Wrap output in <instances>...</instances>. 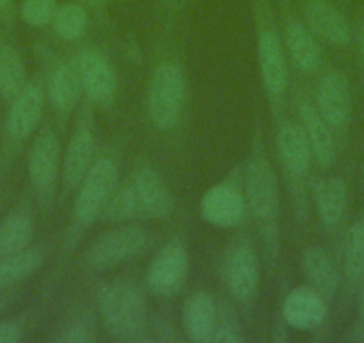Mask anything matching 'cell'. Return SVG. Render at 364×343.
Here are the masks:
<instances>
[{
    "instance_id": "1",
    "label": "cell",
    "mask_w": 364,
    "mask_h": 343,
    "mask_svg": "<svg viewBox=\"0 0 364 343\" xmlns=\"http://www.w3.org/2000/svg\"><path fill=\"white\" fill-rule=\"evenodd\" d=\"M243 191L262 255L273 274H277L281 261V184L259 127H255L250 154L243 164Z\"/></svg>"
},
{
    "instance_id": "2",
    "label": "cell",
    "mask_w": 364,
    "mask_h": 343,
    "mask_svg": "<svg viewBox=\"0 0 364 343\" xmlns=\"http://www.w3.org/2000/svg\"><path fill=\"white\" fill-rule=\"evenodd\" d=\"M257 38V63L262 90L273 120H282L289 88L288 54L282 31L269 0H250Z\"/></svg>"
},
{
    "instance_id": "3",
    "label": "cell",
    "mask_w": 364,
    "mask_h": 343,
    "mask_svg": "<svg viewBox=\"0 0 364 343\" xmlns=\"http://www.w3.org/2000/svg\"><path fill=\"white\" fill-rule=\"evenodd\" d=\"M120 183V170L113 157L100 156L93 161L86 177L75 190V201L72 208V222L66 231L63 255L75 250L84 231L90 229L97 220L102 218L106 204Z\"/></svg>"
},
{
    "instance_id": "4",
    "label": "cell",
    "mask_w": 364,
    "mask_h": 343,
    "mask_svg": "<svg viewBox=\"0 0 364 343\" xmlns=\"http://www.w3.org/2000/svg\"><path fill=\"white\" fill-rule=\"evenodd\" d=\"M275 149H277L279 164H281L289 195H291L295 220H299L304 226L309 213L307 191L311 186V167L314 159L300 122L289 120V118H282L277 122Z\"/></svg>"
},
{
    "instance_id": "5",
    "label": "cell",
    "mask_w": 364,
    "mask_h": 343,
    "mask_svg": "<svg viewBox=\"0 0 364 343\" xmlns=\"http://www.w3.org/2000/svg\"><path fill=\"white\" fill-rule=\"evenodd\" d=\"M99 313L104 329L117 339H141L149 324L141 292L125 279H114L100 290Z\"/></svg>"
},
{
    "instance_id": "6",
    "label": "cell",
    "mask_w": 364,
    "mask_h": 343,
    "mask_svg": "<svg viewBox=\"0 0 364 343\" xmlns=\"http://www.w3.org/2000/svg\"><path fill=\"white\" fill-rule=\"evenodd\" d=\"M186 77L173 61H161L152 70L149 83V117L157 131H173L182 120L186 106Z\"/></svg>"
},
{
    "instance_id": "7",
    "label": "cell",
    "mask_w": 364,
    "mask_h": 343,
    "mask_svg": "<svg viewBox=\"0 0 364 343\" xmlns=\"http://www.w3.org/2000/svg\"><path fill=\"white\" fill-rule=\"evenodd\" d=\"M61 164L63 152L54 129L48 125L38 129L27 157V174L34 197L45 213L50 211L61 188Z\"/></svg>"
},
{
    "instance_id": "8",
    "label": "cell",
    "mask_w": 364,
    "mask_h": 343,
    "mask_svg": "<svg viewBox=\"0 0 364 343\" xmlns=\"http://www.w3.org/2000/svg\"><path fill=\"white\" fill-rule=\"evenodd\" d=\"M222 278L234 302L250 313L261 283V260L247 236L234 238L223 250Z\"/></svg>"
},
{
    "instance_id": "9",
    "label": "cell",
    "mask_w": 364,
    "mask_h": 343,
    "mask_svg": "<svg viewBox=\"0 0 364 343\" xmlns=\"http://www.w3.org/2000/svg\"><path fill=\"white\" fill-rule=\"evenodd\" d=\"M149 243V229L138 223H117L91 241L84 252L80 265L91 272L109 270L141 254Z\"/></svg>"
},
{
    "instance_id": "10",
    "label": "cell",
    "mask_w": 364,
    "mask_h": 343,
    "mask_svg": "<svg viewBox=\"0 0 364 343\" xmlns=\"http://www.w3.org/2000/svg\"><path fill=\"white\" fill-rule=\"evenodd\" d=\"M93 113L90 102L86 100L82 113L79 115L75 127L70 134L68 145L63 152L61 164V195L63 199L70 194H75L87 170L95 161V132H93Z\"/></svg>"
},
{
    "instance_id": "11",
    "label": "cell",
    "mask_w": 364,
    "mask_h": 343,
    "mask_svg": "<svg viewBox=\"0 0 364 343\" xmlns=\"http://www.w3.org/2000/svg\"><path fill=\"white\" fill-rule=\"evenodd\" d=\"M47 93L43 84L29 83L23 92L9 104L4 124V154L15 156L20 147L38 131V124L43 115Z\"/></svg>"
},
{
    "instance_id": "12",
    "label": "cell",
    "mask_w": 364,
    "mask_h": 343,
    "mask_svg": "<svg viewBox=\"0 0 364 343\" xmlns=\"http://www.w3.org/2000/svg\"><path fill=\"white\" fill-rule=\"evenodd\" d=\"M134 191L138 220H168L173 213V197L157 168L146 159H138L129 177Z\"/></svg>"
},
{
    "instance_id": "13",
    "label": "cell",
    "mask_w": 364,
    "mask_h": 343,
    "mask_svg": "<svg viewBox=\"0 0 364 343\" xmlns=\"http://www.w3.org/2000/svg\"><path fill=\"white\" fill-rule=\"evenodd\" d=\"M190 275V255L186 245L173 240L163 245L146 268V286L156 297H175Z\"/></svg>"
},
{
    "instance_id": "14",
    "label": "cell",
    "mask_w": 364,
    "mask_h": 343,
    "mask_svg": "<svg viewBox=\"0 0 364 343\" xmlns=\"http://www.w3.org/2000/svg\"><path fill=\"white\" fill-rule=\"evenodd\" d=\"M247 199L243 191V172L240 177L218 183L209 188L200 201V215L209 226L234 229L247 216Z\"/></svg>"
},
{
    "instance_id": "15",
    "label": "cell",
    "mask_w": 364,
    "mask_h": 343,
    "mask_svg": "<svg viewBox=\"0 0 364 343\" xmlns=\"http://www.w3.org/2000/svg\"><path fill=\"white\" fill-rule=\"evenodd\" d=\"M279 2H281L282 15V40H284L288 59H291L293 66L302 73H314L321 66V58H323L320 40L306 26L289 0H279Z\"/></svg>"
},
{
    "instance_id": "16",
    "label": "cell",
    "mask_w": 364,
    "mask_h": 343,
    "mask_svg": "<svg viewBox=\"0 0 364 343\" xmlns=\"http://www.w3.org/2000/svg\"><path fill=\"white\" fill-rule=\"evenodd\" d=\"M73 63L79 72L82 93L87 102L109 107L117 99L118 77L107 56L97 48H82L75 54Z\"/></svg>"
},
{
    "instance_id": "17",
    "label": "cell",
    "mask_w": 364,
    "mask_h": 343,
    "mask_svg": "<svg viewBox=\"0 0 364 343\" xmlns=\"http://www.w3.org/2000/svg\"><path fill=\"white\" fill-rule=\"evenodd\" d=\"M314 106L334 134L345 132L352 118V88L341 70H328L316 86Z\"/></svg>"
},
{
    "instance_id": "18",
    "label": "cell",
    "mask_w": 364,
    "mask_h": 343,
    "mask_svg": "<svg viewBox=\"0 0 364 343\" xmlns=\"http://www.w3.org/2000/svg\"><path fill=\"white\" fill-rule=\"evenodd\" d=\"M300 16L318 40L334 47L352 41V27L345 13L332 0H299Z\"/></svg>"
},
{
    "instance_id": "19",
    "label": "cell",
    "mask_w": 364,
    "mask_h": 343,
    "mask_svg": "<svg viewBox=\"0 0 364 343\" xmlns=\"http://www.w3.org/2000/svg\"><path fill=\"white\" fill-rule=\"evenodd\" d=\"M45 93L61 120L68 118L75 111L84 93L73 59L72 61H54L52 59V63L48 65L47 80H45Z\"/></svg>"
},
{
    "instance_id": "20",
    "label": "cell",
    "mask_w": 364,
    "mask_h": 343,
    "mask_svg": "<svg viewBox=\"0 0 364 343\" xmlns=\"http://www.w3.org/2000/svg\"><path fill=\"white\" fill-rule=\"evenodd\" d=\"M328 302L314 288L299 286L282 300V320L296 331H314L327 317Z\"/></svg>"
},
{
    "instance_id": "21",
    "label": "cell",
    "mask_w": 364,
    "mask_h": 343,
    "mask_svg": "<svg viewBox=\"0 0 364 343\" xmlns=\"http://www.w3.org/2000/svg\"><path fill=\"white\" fill-rule=\"evenodd\" d=\"M299 117L300 125L307 136V142L311 145L313 159L321 170H327L334 164L338 156V145H336V134L320 111L314 106V100L309 97H300L299 99Z\"/></svg>"
},
{
    "instance_id": "22",
    "label": "cell",
    "mask_w": 364,
    "mask_h": 343,
    "mask_svg": "<svg viewBox=\"0 0 364 343\" xmlns=\"http://www.w3.org/2000/svg\"><path fill=\"white\" fill-rule=\"evenodd\" d=\"M220 307L211 293L195 292L182 307V327L188 339L193 343H211L213 334L218 325Z\"/></svg>"
},
{
    "instance_id": "23",
    "label": "cell",
    "mask_w": 364,
    "mask_h": 343,
    "mask_svg": "<svg viewBox=\"0 0 364 343\" xmlns=\"http://www.w3.org/2000/svg\"><path fill=\"white\" fill-rule=\"evenodd\" d=\"M302 272L307 285L332 302L339 288V272L334 261L320 245H311L302 254Z\"/></svg>"
},
{
    "instance_id": "24",
    "label": "cell",
    "mask_w": 364,
    "mask_h": 343,
    "mask_svg": "<svg viewBox=\"0 0 364 343\" xmlns=\"http://www.w3.org/2000/svg\"><path fill=\"white\" fill-rule=\"evenodd\" d=\"M36 222L29 204H22L0 220V258L18 254L33 245Z\"/></svg>"
},
{
    "instance_id": "25",
    "label": "cell",
    "mask_w": 364,
    "mask_h": 343,
    "mask_svg": "<svg viewBox=\"0 0 364 343\" xmlns=\"http://www.w3.org/2000/svg\"><path fill=\"white\" fill-rule=\"evenodd\" d=\"M346 184L341 177H325L313 184L316 215L323 229L332 231L341 223L346 211Z\"/></svg>"
},
{
    "instance_id": "26",
    "label": "cell",
    "mask_w": 364,
    "mask_h": 343,
    "mask_svg": "<svg viewBox=\"0 0 364 343\" xmlns=\"http://www.w3.org/2000/svg\"><path fill=\"white\" fill-rule=\"evenodd\" d=\"M27 70L18 48L0 36V99L11 104L27 86Z\"/></svg>"
},
{
    "instance_id": "27",
    "label": "cell",
    "mask_w": 364,
    "mask_h": 343,
    "mask_svg": "<svg viewBox=\"0 0 364 343\" xmlns=\"http://www.w3.org/2000/svg\"><path fill=\"white\" fill-rule=\"evenodd\" d=\"M47 260V252L43 247L31 245L18 254L0 258V290L15 286L36 274Z\"/></svg>"
},
{
    "instance_id": "28",
    "label": "cell",
    "mask_w": 364,
    "mask_h": 343,
    "mask_svg": "<svg viewBox=\"0 0 364 343\" xmlns=\"http://www.w3.org/2000/svg\"><path fill=\"white\" fill-rule=\"evenodd\" d=\"M99 336L97 318L87 307H73L59 322L52 339L59 343H90Z\"/></svg>"
},
{
    "instance_id": "29",
    "label": "cell",
    "mask_w": 364,
    "mask_h": 343,
    "mask_svg": "<svg viewBox=\"0 0 364 343\" xmlns=\"http://www.w3.org/2000/svg\"><path fill=\"white\" fill-rule=\"evenodd\" d=\"M343 272L350 285L364 279V215L353 222L343 245Z\"/></svg>"
},
{
    "instance_id": "30",
    "label": "cell",
    "mask_w": 364,
    "mask_h": 343,
    "mask_svg": "<svg viewBox=\"0 0 364 343\" xmlns=\"http://www.w3.org/2000/svg\"><path fill=\"white\" fill-rule=\"evenodd\" d=\"M87 22V13L80 2H65L58 6L50 26L63 41H77L86 33Z\"/></svg>"
},
{
    "instance_id": "31",
    "label": "cell",
    "mask_w": 364,
    "mask_h": 343,
    "mask_svg": "<svg viewBox=\"0 0 364 343\" xmlns=\"http://www.w3.org/2000/svg\"><path fill=\"white\" fill-rule=\"evenodd\" d=\"M58 6V0H22L18 16L26 26L41 29V27L50 26Z\"/></svg>"
},
{
    "instance_id": "32",
    "label": "cell",
    "mask_w": 364,
    "mask_h": 343,
    "mask_svg": "<svg viewBox=\"0 0 364 343\" xmlns=\"http://www.w3.org/2000/svg\"><path fill=\"white\" fill-rule=\"evenodd\" d=\"M245 336L241 334L240 327H237L236 322L230 320V317H222V313L218 315V325H216V331L213 334L211 343H240L243 342Z\"/></svg>"
},
{
    "instance_id": "33",
    "label": "cell",
    "mask_w": 364,
    "mask_h": 343,
    "mask_svg": "<svg viewBox=\"0 0 364 343\" xmlns=\"http://www.w3.org/2000/svg\"><path fill=\"white\" fill-rule=\"evenodd\" d=\"M16 16H18V9H16L15 0H0V26L8 33H13L15 29Z\"/></svg>"
},
{
    "instance_id": "34",
    "label": "cell",
    "mask_w": 364,
    "mask_h": 343,
    "mask_svg": "<svg viewBox=\"0 0 364 343\" xmlns=\"http://www.w3.org/2000/svg\"><path fill=\"white\" fill-rule=\"evenodd\" d=\"M23 338V327L16 320L0 322V343H18Z\"/></svg>"
},
{
    "instance_id": "35",
    "label": "cell",
    "mask_w": 364,
    "mask_h": 343,
    "mask_svg": "<svg viewBox=\"0 0 364 343\" xmlns=\"http://www.w3.org/2000/svg\"><path fill=\"white\" fill-rule=\"evenodd\" d=\"M359 324L355 327V338L357 339H364V286H363V292H360V304H359Z\"/></svg>"
},
{
    "instance_id": "36",
    "label": "cell",
    "mask_w": 364,
    "mask_h": 343,
    "mask_svg": "<svg viewBox=\"0 0 364 343\" xmlns=\"http://www.w3.org/2000/svg\"><path fill=\"white\" fill-rule=\"evenodd\" d=\"M357 45H359L360 61H363V65H364V19L360 20L359 29H357Z\"/></svg>"
},
{
    "instance_id": "37",
    "label": "cell",
    "mask_w": 364,
    "mask_h": 343,
    "mask_svg": "<svg viewBox=\"0 0 364 343\" xmlns=\"http://www.w3.org/2000/svg\"><path fill=\"white\" fill-rule=\"evenodd\" d=\"M79 2L82 6H87V8L100 11V9H104L107 4H109L111 0H79Z\"/></svg>"
},
{
    "instance_id": "38",
    "label": "cell",
    "mask_w": 364,
    "mask_h": 343,
    "mask_svg": "<svg viewBox=\"0 0 364 343\" xmlns=\"http://www.w3.org/2000/svg\"><path fill=\"white\" fill-rule=\"evenodd\" d=\"M9 297H6V295H0V313H2V310H4L6 307V304L9 302Z\"/></svg>"
},
{
    "instance_id": "39",
    "label": "cell",
    "mask_w": 364,
    "mask_h": 343,
    "mask_svg": "<svg viewBox=\"0 0 364 343\" xmlns=\"http://www.w3.org/2000/svg\"><path fill=\"white\" fill-rule=\"evenodd\" d=\"M166 2L170 4V8H178L184 0H166Z\"/></svg>"
}]
</instances>
